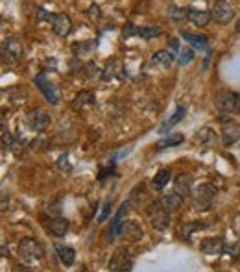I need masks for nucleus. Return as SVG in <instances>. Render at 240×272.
<instances>
[{
  "instance_id": "f257e3e1",
  "label": "nucleus",
  "mask_w": 240,
  "mask_h": 272,
  "mask_svg": "<svg viewBox=\"0 0 240 272\" xmlns=\"http://www.w3.org/2000/svg\"><path fill=\"white\" fill-rule=\"evenodd\" d=\"M216 187L211 184H200L196 189L192 191V204L198 211H209L214 204Z\"/></svg>"
},
{
  "instance_id": "f03ea898",
  "label": "nucleus",
  "mask_w": 240,
  "mask_h": 272,
  "mask_svg": "<svg viewBox=\"0 0 240 272\" xmlns=\"http://www.w3.org/2000/svg\"><path fill=\"white\" fill-rule=\"evenodd\" d=\"M19 256L26 263H37L44 258V248L37 239L26 237L19 243Z\"/></svg>"
},
{
  "instance_id": "7ed1b4c3",
  "label": "nucleus",
  "mask_w": 240,
  "mask_h": 272,
  "mask_svg": "<svg viewBox=\"0 0 240 272\" xmlns=\"http://www.w3.org/2000/svg\"><path fill=\"white\" fill-rule=\"evenodd\" d=\"M34 83L37 85L39 89H41V93L44 95V98H46L52 106H58V104L61 102V91H59V87L56 85V83H52L50 80H48L46 73L37 74L35 80H34Z\"/></svg>"
},
{
  "instance_id": "20e7f679",
  "label": "nucleus",
  "mask_w": 240,
  "mask_h": 272,
  "mask_svg": "<svg viewBox=\"0 0 240 272\" xmlns=\"http://www.w3.org/2000/svg\"><path fill=\"white\" fill-rule=\"evenodd\" d=\"M148 213H150V222H152V226L157 232H164L170 226V211H166L159 202L157 204H152Z\"/></svg>"
},
{
  "instance_id": "39448f33",
  "label": "nucleus",
  "mask_w": 240,
  "mask_h": 272,
  "mask_svg": "<svg viewBox=\"0 0 240 272\" xmlns=\"http://www.w3.org/2000/svg\"><path fill=\"white\" fill-rule=\"evenodd\" d=\"M131 268H133V258H131L130 252L126 248H118L109 261V270L124 272V270H131Z\"/></svg>"
},
{
  "instance_id": "423d86ee",
  "label": "nucleus",
  "mask_w": 240,
  "mask_h": 272,
  "mask_svg": "<svg viewBox=\"0 0 240 272\" xmlns=\"http://www.w3.org/2000/svg\"><path fill=\"white\" fill-rule=\"evenodd\" d=\"M211 15L218 25H227V22L235 17V10H233V6H231L227 0H218V2L212 6Z\"/></svg>"
},
{
  "instance_id": "0eeeda50",
  "label": "nucleus",
  "mask_w": 240,
  "mask_h": 272,
  "mask_svg": "<svg viewBox=\"0 0 240 272\" xmlns=\"http://www.w3.org/2000/svg\"><path fill=\"white\" fill-rule=\"evenodd\" d=\"M214 106L222 113H236V93H218L214 97Z\"/></svg>"
},
{
  "instance_id": "6e6552de",
  "label": "nucleus",
  "mask_w": 240,
  "mask_h": 272,
  "mask_svg": "<svg viewBox=\"0 0 240 272\" xmlns=\"http://www.w3.org/2000/svg\"><path fill=\"white\" fill-rule=\"evenodd\" d=\"M52 30H54V34L58 35V37H67V35L72 32V20H70V17H68L67 13L54 15Z\"/></svg>"
},
{
  "instance_id": "1a4fd4ad",
  "label": "nucleus",
  "mask_w": 240,
  "mask_h": 272,
  "mask_svg": "<svg viewBox=\"0 0 240 272\" xmlns=\"http://www.w3.org/2000/svg\"><path fill=\"white\" fill-rule=\"evenodd\" d=\"M26 121H28V124L32 126V130L43 131L44 128L48 126V122H50V117H48V113L43 111V109H32V111H28V115H26Z\"/></svg>"
},
{
  "instance_id": "9d476101",
  "label": "nucleus",
  "mask_w": 240,
  "mask_h": 272,
  "mask_svg": "<svg viewBox=\"0 0 240 272\" xmlns=\"http://www.w3.org/2000/svg\"><path fill=\"white\" fill-rule=\"evenodd\" d=\"M192 185H194V178H192L190 174H179L178 178H176V182H174V191L181 196L183 200L188 198V196H192Z\"/></svg>"
},
{
  "instance_id": "9b49d317",
  "label": "nucleus",
  "mask_w": 240,
  "mask_h": 272,
  "mask_svg": "<svg viewBox=\"0 0 240 272\" xmlns=\"http://www.w3.org/2000/svg\"><path fill=\"white\" fill-rule=\"evenodd\" d=\"M126 213H128V204H122V208L116 211V215L113 217V222H111V228H109V235H107V241H115V237L118 235V233H122V226H124V217Z\"/></svg>"
},
{
  "instance_id": "f8f14e48",
  "label": "nucleus",
  "mask_w": 240,
  "mask_h": 272,
  "mask_svg": "<svg viewBox=\"0 0 240 272\" xmlns=\"http://www.w3.org/2000/svg\"><path fill=\"white\" fill-rule=\"evenodd\" d=\"M200 250L207 256H214V254H220L226 250L224 246V239L222 237H207L203 239L202 243H200Z\"/></svg>"
},
{
  "instance_id": "ddd939ff",
  "label": "nucleus",
  "mask_w": 240,
  "mask_h": 272,
  "mask_svg": "<svg viewBox=\"0 0 240 272\" xmlns=\"http://www.w3.org/2000/svg\"><path fill=\"white\" fill-rule=\"evenodd\" d=\"M187 19L190 20L194 26H198V28H203V26L209 25V20L212 19V15L209 13V11L196 10V8H188V10H187Z\"/></svg>"
},
{
  "instance_id": "4468645a",
  "label": "nucleus",
  "mask_w": 240,
  "mask_h": 272,
  "mask_svg": "<svg viewBox=\"0 0 240 272\" xmlns=\"http://www.w3.org/2000/svg\"><path fill=\"white\" fill-rule=\"evenodd\" d=\"M115 78H124V65L120 59H111L104 69V80L106 82H111Z\"/></svg>"
},
{
  "instance_id": "2eb2a0df",
  "label": "nucleus",
  "mask_w": 240,
  "mask_h": 272,
  "mask_svg": "<svg viewBox=\"0 0 240 272\" xmlns=\"http://www.w3.org/2000/svg\"><path fill=\"white\" fill-rule=\"evenodd\" d=\"M159 204L163 206L166 211H170V213H174V211H178L179 208H181L183 204V198L179 196L176 191H172V193H168V194H163L161 198H159Z\"/></svg>"
},
{
  "instance_id": "dca6fc26",
  "label": "nucleus",
  "mask_w": 240,
  "mask_h": 272,
  "mask_svg": "<svg viewBox=\"0 0 240 272\" xmlns=\"http://www.w3.org/2000/svg\"><path fill=\"white\" fill-rule=\"evenodd\" d=\"M122 233H124L126 239H130V241H140L144 235L142 228H140V224L137 220H126L124 226H122Z\"/></svg>"
},
{
  "instance_id": "f3484780",
  "label": "nucleus",
  "mask_w": 240,
  "mask_h": 272,
  "mask_svg": "<svg viewBox=\"0 0 240 272\" xmlns=\"http://www.w3.org/2000/svg\"><path fill=\"white\" fill-rule=\"evenodd\" d=\"M238 139H240V124L231 121L229 124L224 128V131H222V143L226 146H231L233 143L238 141Z\"/></svg>"
},
{
  "instance_id": "a211bd4d",
  "label": "nucleus",
  "mask_w": 240,
  "mask_h": 272,
  "mask_svg": "<svg viewBox=\"0 0 240 272\" xmlns=\"http://www.w3.org/2000/svg\"><path fill=\"white\" fill-rule=\"evenodd\" d=\"M4 52H8V56L13 59H20L22 58V43H20L17 37H8L4 41Z\"/></svg>"
},
{
  "instance_id": "6ab92c4d",
  "label": "nucleus",
  "mask_w": 240,
  "mask_h": 272,
  "mask_svg": "<svg viewBox=\"0 0 240 272\" xmlns=\"http://www.w3.org/2000/svg\"><path fill=\"white\" fill-rule=\"evenodd\" d=\"M181 37L190 43L194 49L198 50H209V41H207L205 35H198V34H190V32H181Z\"/></svg>"
},
{
  "instance_id": "aec40b11",
  "label": "nucleus",
  "mask_w": 240,
  "mask_h": 272,
  "mask_svg": "<svg viewBox=\"0 0 240 272\" xmlns=\"http://www.w3.org/2000/svg\"><path fill=\"white\" fill-rule=\"evenodd\" d=\"M152 61L155 65H159L161 69H170L174 63V54L168 52V50H157V52L152 56Z\"/></svg>"
},
{
  "instance_id": "412c9836",
  "label": "nucleus",
  "mask_w": 240,
  "mask_h": 272,
  "mask_svg": "<svg viewBox=\"0 0 240 272\" xmlns=\"http://www.w3.org/2000/svg\"><path fill=\"white\" fill-rule=\"evenodd\" d=\"M56 254L59 256V261H61L65 267H70L72 263H74V259H76V252H74L70 246L58 244V246H56Z\"/></svg>"
},
{
  "instance_id": "4be33fe9",
  "label": "nucleus",
  "mask_w": 240,
  "mask_h": 272,
  "mask_svg": "<svg viewBox=\"0 0 240 272\" xmlns=\"http://www.w3.org/2000/svg\"><path fill=\"white\" fill-rule=\"evenodd\" d=\"M185 113H187V109H185V107H183V106H178L176 113H174V115L170 117V119H168L166 122H164L163 126L159 128V133H168V130H170V128H174V126H176V124H178V122H181V121H183V117H185Z\"/></svg>"
},
{
  "instance_id": "5701e85b",
  "label": "nucleus",
  "mask_w": 240,
  "mask_h": 272,
  "mask_svg": "<svg viewBox=\"0 0 240 272\" xmlns=\"http://www.w3.org/2000/svg\"><path fill=\"white\" fill-rule=\"evenodd\" d=\"M94 102V95L89 91H82L80 95H76V98L72 100V107L76 109V111H80V109H83L85 106H89V104Z\"/></svg>"
},
{
  "instance_id": "b1692460",
  "label": "nucleus",
  "mask_w": 240,
  "mask_h": 272,
  "mask_svg": "<svg viewBox=\"0 0 240 272\" xmlns=\"http://www.w3.org/2000/svg\"><path fill=\"white\" fill-rule=\"evenodd\" d=\"M185 141V135L183 133H170L168 137H164V139H161V141L157 143V148L159 150H163V148H170V146H178L181 145V143Z\"/></svg>"
},
{
  "instance_id": "393cba45",
  "label": "nucleus",
  "mask_w": 240,
  "mask_h": 272,
  "mask_svg": "<svg viewBox=\"0 0 240 272\" xmlns=\"http://www.w3.org/2000/svg\"><path fill=\"white\" fill-rule=\"evenodd\" d=\"M68 230V220L63 219V217H58V219H52L50 222V232L56 235V237H63Z\"/></svg>"
},
{
  "instance_id": "a878e982",
  "label": "nucleus",
  "mask_w": 240,
  "mask_h": 272,
  "mask_svg": "<svg viewBox=\"0 0 240 272\" xmlns=\"http://www.w3.org/2000/svg\"><path fill=\"white\" fill-rule=\"evenodd\" d=\"M98 47V41H83V43H76L74 44V56L76 58H80V56H83V54H89L92 52V50Z\"/></svg>"
},
{
  "instance_id": "bb28decb",
  "label": "nucleus",
  "mask_w": 240,
  "mask_h": 272,
  "mask_svg": "<svg viewBox=\"0 0 240 272\" xmlns=\"http://www.w3.org/2000/svg\"><path fill=\"white\" fill-rule=\"evenodd\" d=\"M170 180V169H161L154 178V187L155 189H163L164 185Z\"/></svg>"
},
{
  "instance_id": "cd10ccee",
  "label": "nucleus",
  "mask_w": 240,
  "mask_h": 272,
  "mask_svg": "<svg viewBox=\"0 0 240 272\" xmlns=\"http://www.w3.org/2000/svg\"><path fill=\"white\" fill-rule=\"evenodd\" d=\"M83 71H85V76L89 78L91 82H94L98 78H104V71L94 63H87L85 67H83Z\"/></svg>"
},
{
  "instance_id": "c85d7f7f",
  "label": "nucleus",
  "mask_w": 240,
  "mask_h": 272,
  "mask_svg": "<svg viewBox=\"0 0 240 272\" xmlns=\"http://www.w3.org/2000/svg\"><path fill=\"white\" fill-rule=\"evenodd\" d=\"M161 32L163 30L159 28V26H142V28H139V32H137V35L142 39H152V37H157V35H161Z\"/></svg>"
},
{
  "instance_id": "c756f323",
  "label": "nucleus",
  "mask_w": 240,
  "mask_h": 272,
  "mask_svg": "<svg viewBox=\"0 0 240 272\" xmlns=\"http://www.w3.org/2000/svg\"><path fill=\"white\" fill-rule=\"evenodd\" d=\"M168 17L174 20H181L187 17V10H183V8H178V6H170L168 8Z\"/></svg>"
},
{
  "instance_id": "7c9ffc66",
  "label": "nucleus",
  "mask_w": 240,
  "mask_h": 272,
  "mask_svg": "<svg viewBox=\"0 0 240 272\" xmlns=\"http://www.w3.org/2000/svg\"><path fill=\"white\" fill-rule=\"evenodd\" d=\"M198 139L202 143H205V145H211L212 141H214V131L211 130V128H203L202 131H200V135H198Z\"/></svg>"
},
{
  "instance_id": "2f4dec72",
  "label": "nucleus",
  "mask_w": 240,
  "mask_h": 272,
  "mask_svg": "<svg viewBox=\"0 0 240 272\" xmlns=\"http://www.w3.org/2000/svg\"><path fill=\"white\" fill-rule=\"evenodd\" d=\"M194 58V52L190 49H181L179 50V63L181 65H188Z\"/></svg>"
},
{
  "instance_id": "473e14b6",
  "label": "nucleus",
  "mask_w": 240,
  "mask_h": 272,
  "mask_svg": "<svg viewBox=\"0 0 240 272\" xmlns=\"http://www.w3.org/2000/svg\"><path fill=\"white\" fill-rule=\"evenodd\" d=\"M200 228H202V224L200 222H185L183 224V239H188L194 230H200Z\"/></svg>"
},
{
  "instance_id": "72a5a7b5",
  "label": "nucleus",
  "mask_w": 240,
  "mask_h": 272,
  "mask_svg": "<svg viewBox=\"0 0 240 272\" xmlns=\"http://www.w3.org/2000/svg\"><path fill=\"white\" fill-rule=\"evenodd\" d=\"M58 165H59V169H61V170H70V163H68V155L67 154L59 155Z\"/></svg>"
},
{
  "instance_id": "f704fd0d",
  "label": "nucleus",
  "mask_w": 240,
  "mask_h": 272,
  "mask_svg": "<svg viewBox=\"0 0 240 272\" xmlns=\"http://www.w3.org/2000/svg\"><path fill=\"white\" fill-rule=\"evenodd\" d=\"M137 32H139V28L133 25H126L124 30H122V34H124V37H131V35H137Z\"/></svg>"
},
{
  "instance_id": "c9c22d12",
  "label": "nucleus",
  "mask_w": 240,
  "mask_h": 272,
  "mask_svg": "<svg viewBox=\"0 0 240 272\" xmlns=\"http://www.w3.org/2000/svg\"><path fill=\"white\" fill-rule=\"evenodd\" d=\"M109 211H111V200H107V204H106V208H104V211H102V215L98 217V222H106V219L109 217Z\"/></svg>"
},
{
  "instance_id": "e433bc0d",
  "label": "nucleus",
  "mask_w": 240,
  "mask_h": 272,
  "mask_svg": "<svg viewBox=\"0 0 240 272\" xmlns=\"http://www.w3.org/2000/svg\"><path fill=\"white\" fill-rule=\"evenodd\" d=\"M87 17H89V19H98V17H100V8H98V6H91V8L87 10Z\"/></svg>"
},
{
  "instance_id": "4c0bfd02",
  "label": "nucleus",
  "mask_w": 240,
  "mask_h": 272,
  "mask_svg": "<svg viewBox=\"0 0 240 272\" xmlns=\"http://www.w3.org/2000/svg\"><path fill=\"white\" fill-rule=\"evenodd\" d=\"M37 19H39V20H50V22H52V20H54V15H52V13H48V11H44V10H37Z\"/></svg>"
},
{
  "instance_id": "58836bf2",
  "label": "nucleus",
  "mask_w": 240,
  "mask_h": 272,
  "mask_svg": "<svg viewBox=\"0 0 240 272\" xmlns=\"http://www.w3.org/2000/svg\"><path fill=\"white\" fill-rule=\"evenodd\" d=\"M170 47H172L174 50H179V43H178V39L174 37V39H170Z\"/></svg>"
},
{
  "instance_id": "ea45409f",
  "label": "nucleus",
  "mask_w": 240,
  "mask_h": 272,
  "mask_svg": "<svg viewBox=\"0 0 240 272\" xmlns=\"http://www.w3.org/2000/svg\"><path fill=\"white\" fill-rule=\"evenodd\" d=\"M236 113H240V93L236 95Z\"/></svg>"
},
{
  "instance_id": "a19ab883",
  "label": "nucleus",
  "mask_w": 240,
  "mask_h": 272,
  "mask_svg": "<svg viewBox=\"0 0 240 272\" xmlns=\"http://www.w3.org/2000/svg\"><path fill=\"white\" fill-rule=\"evenodd\" d=\"M236 34H240V20L236 22Z\"/></svg>"
}]
</instances>
